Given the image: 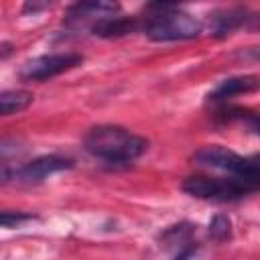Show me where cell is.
Returning a JSON list of instances; mask_svg holds the SVG:
<instances>
[{"instance_id": "1", "label": "cell", "mask_w": 260, "mask_h": 260, "mask_svg": "<svg viewBox=\"0 0 260 260\" xmlns=\"http://www.w3.org/2000/svg\"><path fill=\"white\" fill-rule=\"evenodd\" d=\"M85 150L110 165H128L148 146V140L114 124L93 126L85 136Z\"/></svg>"}, {"instance_id": "2", "label": "cell", "mask_w": 260, "mask_h": 260, "mask_svg": "<svg viewBox=\"0 0 260 260\" xmlns=\"http://www.w3.org/2000/svg\"><path fill=\"white\" fill-rule=\"evenodd\" d=\"M142 30L152 41H187L201 32V22L175 4L154 2L144 8Z\"/></svg>"}, {"instance_id": "3", "label": "cell", "mask_w": 260, "mask_h": 260, "mask_svg": "<svg viewBox=\"0 0 260 260\" xmlns=\"http://www.w3.org/2000/svg\"><path fill=\"white\" fill-rule=\"evenodd\" d=\"M183 191L207 201H234L246 197L254 191H260V173L252 175H232L230 179L221 177H203L193 175L183 181Z\"/></svg>"}, {"instance_id": "4", "label": "cell", "mask_w": 260, "mask_h": 260, "mask_svg": "<svg viewBox=\"0 0 260 260\" xmlns=\"http://www.w3.org/2000/svg\"><path fill=\"white\" fill-rule=\"evenodd\" d=\"M83 63V55L79 53H53L41 55L26 61L20 67V79L24 81H45L55 75H61Z\"/></svg>"}, {"instance_id": "5", "label": "cell", "mask_w": 260, "mask_h": 260, "mask_svg": "<svg viewBox=\"0 0 260 260\" xmlns=\"http://www.w3.org/2000/svg\"><path fill=\"white\" fill-rule=\"evenodd\" d=\"M120 12V4L116 2H77L73 6H69L65 10V18H63V24L67 30H89L110 18V16H116Z\"/></svg>"}, {"instance_id": "6", "label": "cell", "mask_w": 260, "mask_h": 260, "mask_svg": "<svg viewBox=\"0 0 260 260\" xmlns=\"http://www.w3.org/2000/svg\"><path fill=\"white\" fill-rule=\"evenodd\" d=\"M193 162L203 165V167H211V169H221L228 171L230 175H252V173H260L252 167L250 156H240L238 152L225 148V146H203L193 154Z\"/></svg>"}, {"instance_id": "7", "label": "cell", "mask_w": 260, "mask_h": 260, "mask_svg": "<svg viewBox=\"0 0 260 260\" xmlns=\"http://www.w3.org/2000/svg\"><path fill=\"white\" fill-rule=\"evenodd\" d=\"M73 167V160L67 158V156H59V154H45V156H39L30 162H24L20 167H14L12 171L8 173H2L4 179H16L20 183H41L45 181L47 177L59 173V171H65V169H71Z\"/></svg>"}, {"instance_id": "8", "label": "cell", "mask_w": 260, "mask_h": 260, "mask_svg": "<svg viewBox=\"0 0 260 260\" xmlns=\"http://www.w3.org/2000/svg\"><path fill=\"white\" fill-rule=\"evenodd\" d=\"M258 87H260V77H256V75L230 77V79L219 81V83L209 91L207 100H209V102H225V100H232L234 95L256 91Z\"/></svg>"}, {"instance_id": "9", "label": "cell", "mask_w": 260, "mask_h": 260, "mask_svg": "<svg viewBox=\"0 0 260 260\" xmlns=\"http://www.w3.org/2000/svg\"><path fill=\"white\" fill-rule=\"evenodd\" d=\"M136 28H142V20L130 18V16H110L102 22H98L91 32L95 37H104V39H116V37H124L128 32H134Z\"/></svg>"}, {"instance_id": "10", "label": "cell", "mask_w": 260, "mask_h": 260, "mask_svg": "<svg viewBox=\"0 0 260 260\" xmlns=\"http://www.w3.org/2000/svg\"><path fill=\"white\" fill-rule=\"evenodd\" d=\"M252 16H248V10L246 8H230V10L217 12L211 18V35L217 37V39H221V37L230 35L234 28L242 26Z\"/></svg>"}, {"instance_id": "11", "label": "cell", "mask_w": 260, "mask_h": 260, "mask_svg": "<svg viewBox=\"0 0 260 260\" xmlns=\"http://www.w3.org/2000/svg\"><path fill=\"white\" fill-rule=\"evenodd\" d=\"M32 104V93L24 89H6L0 93V114L12 116L26 110Z\"/></svg>"}, {"instance_id": "12", "label": "cell", "mask_w": 260, "mask_h": 260, "mask_svg": "<svg viewBox=\"0 0 260 260\" xmlns=\"http://www.w3.org/2000/svg\"><path fill=\"white\" fill-rule=\"evenodd\" d=\"M191 234H193V225L183 221V223H177V225H171L169 230H165L162 236H160V242H162L165 248H181V250H185V244L189 242Z\"/></svg>"}, {"instance_id": "13", "label": "cell", "mask_w": 260, "mask_h": 260, "mask_svg": "<svg viewBox=\"0 0 260 260\" xmlns=\"http://www.w3.org/2000/svg\"><path fill=\"white\" fill-rule=\"evenodd\" d=\"M209 236L215 240V242H225L232 238V221L228 215H213V219L209 221Z\"/></svg>"}, {"instance_id": "14", "label": "cell", "mask_w": 260, "mask_h": 260, "mask_svg": "<svg viewBox=\"0 0 260 260\" xmlns=\"http://www.w3.org/2000/svg\"><path fill=\"white\" fill-rule=\"evenodd\" d=\"M30 219H35V215H30V213H20V211H16V213H12V211H2V215H0V221H2L4 228H18L20 223L30 221Z\"/></svg>"}, {"instance_id": "15", "label": "cell", "mask_w": 260, "mask_h": 260, "mask_svg": "<svg viewBox=\"0 0 260 260\" xmlns=\"http://www.w3.org/2000/svg\"><path fill=\"white\" fill-rule=\"evenodd\" d=\"M238 118H242V120L246 122V126H248V130H250L252 134H256V136H260V112H254V114H248V112H242V110H240V114H238Z\"/></svg>"}, {"instance_id": "16", "label": "cell", "mask_w": 260, "mask_h": 260, "mask_svg": "<svg viewBox=\"0 0 260 260\" xmlns=\"http://www.w3.org/2000/svg\"><path fill=\"white\" fill-rule=\"evenodd\" d=\"M246 57H252V59H260V47H254L246 53Z\"/></svg>"}]
</instances>
